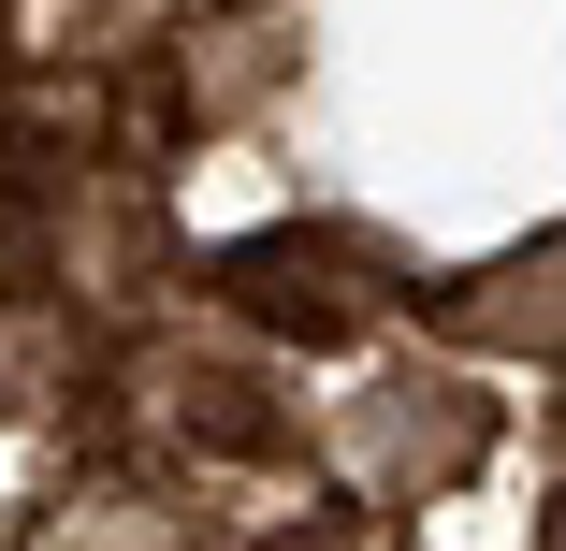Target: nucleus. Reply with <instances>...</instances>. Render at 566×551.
I'll return each mask as SVG.
<instances>
[{"instance_id": "obj_6", "label": "nucleus", "mask_w": 566, "mask_h": 551, "mask_svg": "<svg viewBox=\"0 0 566 551\" xmlns=\"http://www.w3.org/2000/svg\"><path fill=\"white\" fill-rule=\"evenodd\" d=\"M44 537L59 551H218L203 508H189V479H160V465H87Z\"/></svg>"}, {"instance_id": "obj_10", "label": "nucleus", "mask_w": 566, "mask_h": 551, "mask_svg": "<svg viewBox=\"0 0 566 551\" xmlns=\"http://www.w3.org/2000/svg\"><path fill=\"white\" fill-rule=\"evenodd\" d=\"M0 30H15V0H0Z\"/></svg>"}, {"instance_id": "obj_7", "label": "nucleus", "mask_w": 566, "mask_h": 551, "mask_svg": "<svg viewBox=\"0 0 566 551\" xmlns=\"http://www.w3.org/2000/svg\"><path fill=\"white\" fill-rule=\"evenodd\" d=\"M73 262V203H59V160L0 117V305H44Z\"/></svg>"}, {"instance_id": "obj_5", "label": "nucleus", "mask_w": 566, "mask_h": 551, "mask_svg": "<svg viewBox=\"0 0 566 551\" xmlns=\"http://www.w3.org/2000/svg\"><path fill=\"white\" fill-rule=\"evenodd\" d=\"M291 73H305V15L291 0H218L203 30H175V131H248Z\"/></svg>"}, {"instance_id": "obj_1", "label": "nucleus", "mask_w": 566, "mask_h": 551, "mask_svg": "<svg viewBox=\"0 0 566 551\" xmlns=\"http://www.w3.org/2000/svg\"><path fill=\"white\" fill-rule=\"evenodd\" d=\"M203 290L248 319L262 349H364L407 305V262L364 233V218H276V233H233L203 262Z\"/></svg>"}, {"instance_id": "obj_3", "label": "nucleus", "mask_w": 566, "mask_h": 551, "mask_svg": "<svg viewBox=\"0 0 566 551\" xmlns=\"http://www.w3.org/2000/svg\"><path fill=\"white\" fill-rule=\"evenodd\" d=\"M494 392L465 378V349L450 363H378L349 406H334V435H349V465L378 479V494H450V479H480L494 465Z\"/></svg>"}, {"instance_id": "obj_9", "label": "nucleus", "mask_w": 566, "mask_h": 551, "mask_svg": "<svg viewBox=\"0 0 566 551\" xmlns=\"http://www.w3.org/2000/svg\"><path fill=\"white\" fill-rule=\"evenodd\" d=\"M537 551H566V508H552V537H537Z\"/></svg>"}, {"instance_id": "obj_8", "label": "nucleus", "mask_w": 566, "mask_h": 551, "mask_svg": "<svg viewBox=\"0 0 566 551\" xmlns=\"http://www.w3.org/2000/svg\"><path fill=\"white\" fill-rule=\"evenodd\" d=\"M248 551H392L364 508H305V522H276V537H248Z\"/></svg>"}, {"instance_id": "obj_4", "label": "nucleus", "mask_w": 566, "mask_h": 551, "mask_svg": "<svg viewBox=\"0 0 566 551\" xmlns=\"http://www.w3.org/2000/svg\"><path fill=\"white\" fill-rule=\"evenodd\" d=\"M436 349H465V363H566V218L436 290Z\"/></svg>"}, {"instance_id": "obj_2", "label": "nucleus", "mask_w": 566, "mask_h": 551, "mask_svg": "<svg viewBox=\"0 0 566 551\" xmlns=\"http://www.w3.org/2000/svg\"><path fill=\"white\" fill-rule=\"evenodd\" d=\"M117 406H146L189 465H291V435H305V406L276 392L262 349H189V335L117 349Z\"/></svg>"}]
</instances>
